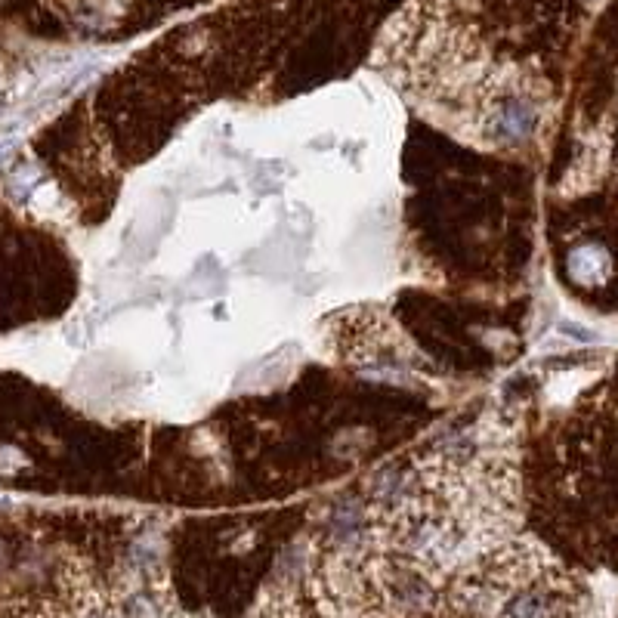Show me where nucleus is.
I'll return each mask as SVG.
<instances>
[{
  "label": "nucleus",
  "instance_id": "obj_1",
  "mask_svg": "<svg viewBox=\"0 0 618 618\" xmlns=\"http://www.w3.org/2000/svg\"><path fill=\"white\" fill-rule=\"evenodd\" d=\"M569 276L578 285H588V288L606 282V276H609V254L600 245H585V248L572 251V257H569Z\"/></svg>",
  "mask_w": 618,
  "mask_h": 618
}]
</instances>
